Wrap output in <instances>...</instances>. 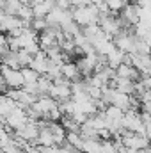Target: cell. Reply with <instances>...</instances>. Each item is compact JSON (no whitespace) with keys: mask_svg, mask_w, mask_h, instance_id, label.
I'll use <instances>...</instances> for the list:
<instances>
[{"mask_svg":"<svg viewBox=\"0 0 151 153\" xmlns=\"http://www.w3.org/2000/svg\"><path fill=\"white\" fill-rule=\"evenodd\" d=\"M20 71H21V76H23V85H27V84H36V82H38L39 75L34 70H30V68H21Z\"/></svg>","mask_w":151,"mask_h":153,"instance_id":"cell-1","label":"cell"}]
</instances>
